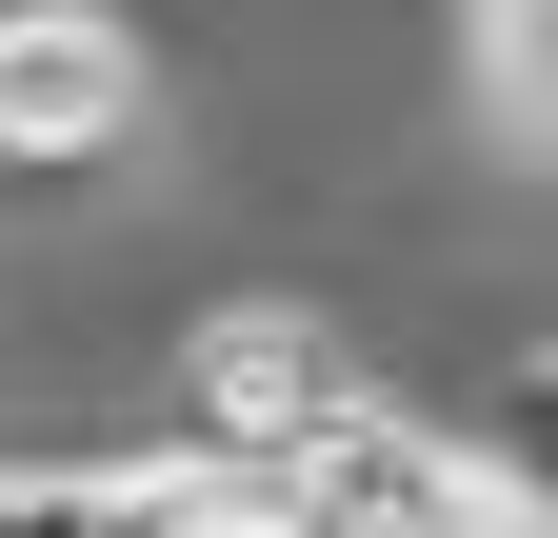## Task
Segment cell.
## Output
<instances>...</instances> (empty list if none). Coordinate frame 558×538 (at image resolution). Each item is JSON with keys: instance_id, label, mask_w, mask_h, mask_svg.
<instances>
[{"instance_id": "1", "label": "cell", "mask_w": 558, "mask_h": 538, "mask_svg": "<svg viewBox=\"0 0 558 538\" xmlns=\"http://www.w3.org/2000/svg\"><path fill=\"white\" fill-rule=\"evenodd\" d=\"M300 538H558L478 439H439V419H399V399H339V419L259 479Z\"/></svg>"}, {"instance_id": "2", "label": "cell", "mask_w": 558, "mask_h": 538, "mask_svg": "<svg viewBox=\"0 0 558 538\" xmlns=\"http://www.w3.org/2000/svg\"><path fill=\"white\" fill-rule=\"evenodd\" d=\"M339 399H360V340H339L319 299H220V319H180V439L240 458V479H279Z\"/></svg>"}, {"instance_id": "3", "label": "cell", "mask_w": 558, "mask_h": 538, "mask_svg": "<svg viewBox=\"0 0 558 538\" xmlns=\"http://www.w3.org/2000/svg\"><path fill=\"white\" fill-rule=\"evenodd\" d=\"M140 100H160L140 21H100V0H0V160H21V180L120 160V140H140Z\"/></svg>"}, {"instance_id": "4", "label": "cell", "mask_w": 558, "mask_h": 538, "mask_svg": "<svg viewBox=\"0 0 558 538\" xmlns=\"http://www.w3.org/2000/svg\"><path fill=\"white\" fill-rule=\"evenodd\" d=\"M499 439H519L499 479H519V499L558 518V319H538V340H519V399H499Z\"/></svg>"}, {"instance_id": "5", "label": "cell", "mask_w": 558, "mask_h": 538, "mask_svg": "<svg viewBox=\"0 0 558 538\" xmlns=\"http://www.w3.org/2000/svg\"><path fill=\"white\" fill-rule=\"evenodd\" d=\"M0 538H100V458H21L0 479Z\"/></svg>"}, {"instance_id": "6", "label": "cell", "mask_w": 558, "mask_h": 538, "mask_svg": "<svg viewBox=\"0 0 558 538\" xmlns=\"http://www.w3.org/2000/svg\"><path fill=\"white\" fill-rule=\"evenodd\" d=\"M499 40H519V81L558 100V0H499Z\"/></svg>"}]
</instances>
